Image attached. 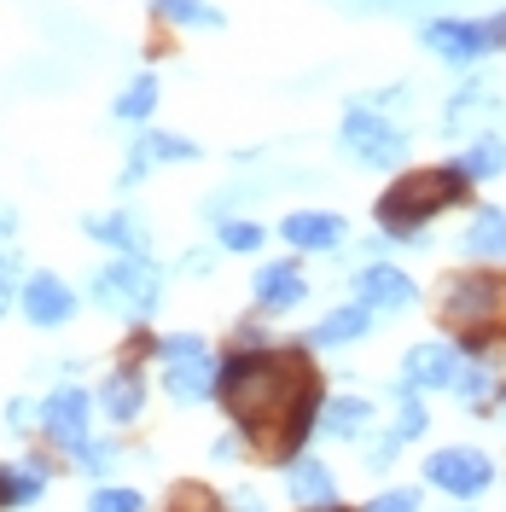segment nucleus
Returning <instances> with one entry per match:
<instances>
[{"label":"nucleus","instance_id":"obj_1","mask_svg":"<svg viewBox=\"0 0 506 512\" xmlns=\"http://www.w3.org/2000/svg\"><path fill=\"white\" fill-rule=\"evenodd\" d=\"M315 367H309V344H268V350H227L222 373H216V402L227 419L239 425V437L251 443H274L285 414L315 390Z\"/></svg>","mask_w":506,"mask_h":512},{"label":"nucleus","instance_id":"obj_2","mask_svg":"<svg viewBox=\"0 0 506 512\" xmlns=\"http://www.w3.org/2000/svg\"><path fill=\"white\" fill-rule=\"evenodd\" d=\"M472 187H477V181L460 169V163L402 169V175L379 192L373 222H379V233H390L396 245H431V239H419V233L437 222V216L460 210V204H472Z\"/></svg>","mask_w":506,"mask_h":512},{"label":"nucleus","instance_id":"obj_3","mask_svg":"<svg viewBox=\"0 0 506 512\" xmlns=\"http://www.w3.org/2000/svg\"><path fill=\"white\" fill-rule=\"evenodd\" d=\"M437 315L454 332L460 355H489L506 338V274L495 262H472L466 274L443 280Z\"/></svg>","mask_w":506,"mask_h":512},{"label":"nucleus","instance_id":"obj_4","mask_svg":"<svg viewBox=\"0 0 506 512\" xmlns=\"http://www.w3.org/2000/svg\"><path fill=\"white\" fill-rule=\"evenodd\" d=\"M419 47L448 70H477L495 53H506V6L501 12H437L419 18Z\"/></svg>","mask_w":506,"mask_h":512},{"label":"nucleus","instance_id":"obj_5","mask_svg":"<svg viewBox=\"0 0 506 512\" xmlns=\"http://www.w3.org/2000/svg\"><path fill=\"white\" fill-rule=\"evenodd\" d=\"M88 297H94V309L140 326V320H152L163 309V268L152 256H117V262H105L94 274Z\"/></svg>","mask_w":506,"mask_h":512},{"label":"nucleus","instance_id":"obj_6","mask_svg":"<svg viewBox=\"0 0 506 512\" xmlns=\"http://www.w3.org/2000/svg\"><path fill=\"white\" fill-rule=\"evenodd\" d=\"M338 152L355 169H396L408 158V128L396 123L390 111L367 105V99H349L344 123H338Z\"/></svg>","mask_w":506,"mask_h":512},{"label":"nucleus","instance_id":"obj_7","mask_svg":"<svg viewBox=\"0 0 506 512\" xmlns=\"http://www.w3.org/2000/svg\"><path fill=\"white\" fill-rule=\"evenodd\" d=\"M425 483L448 495V501H477V495H489L501 472H495V454L489 448H472V443H448V448H431L425 454Z\"/></svg>","mask_w":506,"mask_h":512},{"label":"nucleus","instance_id":"obj_8","mask_svg":"<svg viewBox=\"0 0 506 512\" xmlns=\"http://www.w3.org/2000/svg\"><path fill=\"white\" fill-rule=\"evenodd\" d=\"M41 437L64 454H76V448L94 437V396L82 390V384H59V390H47L41 396Z\"/></svg>","mask_w":506,"mask_h":512},{"label":"nucleus","instance_id":"obj_9","mask_svg":"<svg viewBox=\"0 0 506 512\" xmlns=\"http://www.w3.org/2000/svg\"><path fill=\"white\" fill-rule=\"evenodd\" d=\"M355 303H367L373 315H408L413 303H419V280H413L408 268H396V262H384V256H367L361 268H355Z\"/></svg>","mask_w":506,"mask_h":512},{"label":"nucleus","instance_id":"obj_10","mask_svg":"<svg viewBox=\"0 0 506 512\" xmlns=\"http://www.w3.org/2000/svg\"><path fill=\"white\" fill-rule=\"evenodd\" d=\"M204 158V146L198 140H187V134H169V128H140L134 140H128V158H123V175H117V192L140 187L152 169H163V163H198Z\"/></svg>","mask_w":506,"mask_h":512},{"label":"nucleus","instance_id":"obj_11","mask_svg":"<svg viewBox=\"0 0 506 512\" xmlns=\"http://www.w3.org/2000/svg\"><path fill=\"white\" fill-rule=\"evenodd\" d=\"M18 309H24V320H30L35 332H59V326L76 320V291L64 286L53 268H35V274H24Z\"/></svg>","mask_w":506,"mask_h":512},{"label":"nucleus","instance_id":"obj_12","mask_svg":"<svg viewBox=\"0 0 506 512\" xmlns=\"http://www.w3.org/2000/svg\"><path fill=\"white\" fill-rule=\"evenodd\" d=\"M454 367H460V344L454 338H419V344H408V355H402V384L408 390H448V379H454Z\"/></svg>","mask_w":506,"mask_h":512},{"label":"nucleus","instance_id":"obj_13","mask_svg":"<svg viewBox=\"0 0 506 512\" xmlns=\"http://www.w3.org/2000/svg\"><path fill=\"white\" fill-rule=\"evenodd\" d=\"M251 297L262 315H291V309H303L309 303V274L297 268V262H262L251 280Z\"/></svg>","mask_w":506,"mask_h":512},{"label":"nucleus","instance_id":"obj_14","mask_svg":"<svg viewBox=\"0 0 506 512\" xmlns=\"http://www.w3.org/2000/svg\"><path fill=\"white\" fill-rule=\"evenodd\" d=\"M280 239L291 251H309V256H332L349 245V222L332 216V210H291L280 222Z\"/></svg>","mask_w":506,"mask_h":512},{"label":"nucleus","instance_id":"obj_15","mask_svg":"<svg viewBox=\"0 0 506 512\" xmlns=\"http://www.w3.org/2000/svg\"><path fill=\"white\" fill-rule=\"evenodd\" d=\"M495 111H501V94H495L477 70H466V82L443 99L437 128H443V134H466V128H472V134H477V123H483V117H495Z\"/></svg>","mask_w":506,"mask_h":512},{"label":"nucleus","instance_id":"obj_16","mask_svg":"<svg viewBox=\"0 0 506 512\" xmlns=\"http://www.w3.org/2000/svg\"><path fill=\"white\" fill-rule=\"evenodd\" d=\"M82 233L99 239V245H111L117 256H152V227L140 222L134 210H99V216H82Z\"/></svg>","mask_w":506,"mask_h":512},{"label":"nucleus","instance_id":"obj_17","mask_svg":"<svg viewBox=\"0 0 506 512\" xmlns=\"http://www.w3.org/2000/svg\"><path fill=\"white\" fill-rule=\"evenodd\" d=\"M99 414L111 419V425H134V419L146 414V373L123 361V367H111L105 379H99Z\"/></svg>","mask_w":506,"mask_h":512},{"label":"nucleus","instance_id":"obj_18","mask_svg":"<svg viewBox=\"0 0 506 512\" xmlns=\"http://www.w3.org/2000/svg\"><path fill=\"white\" fill-rule=\"evenodd\" d=\"M216 373H222V361H210V350L187 355V361H163V396L181 402V408L210 402V396H216Z\"/></svg>","mask_w":506,"mask_h":512},{"label":"nucleus","instance_id":"obj_19","mask_svg":"<svg viewBox=\"0 0 506 512\" xmlns=\"http://www.w3.org/2000/svg\"><path fill=\"white\" fill-rule=\"evenodd\" d=\"M460 256L466 262H506V204H477L460 233Z\"/></svg>","mask_w":506,"mask_h":512},{"label":"nucleus","instance_id":"obj_20","mask_svg":"<svg viewBox=\"0 0 506 512\" xmlns=\"http://www.w3.org/2000/svg\"><path fill=\"white\" fill-rule=\"evenodd\" d=\"M373 309L367 303H344V309H326V315L309 326V350H349V344H361L367 332H373Z\"/></svg>","mask_w":506,"mask_h":512},{"label":"nucleus","instance_id":"obj_21","mask_svg":"<svg viewBox=\"0 0 506 512\" xmlns=\"http://www.w3.org/2000/svg\"><path fill=\"white\" fill-rule=\"evenodd\" d=\"M285 495H291L297 507H326V501H338V478H332L326 460L297 454V460H285Z\"/></svg>","mask_w":506,"mask_h":512},{"label":"nucleus","instance_id":"obj_22","mask_svg":"<svg viewBox=\"0 0 506 512\" xmlns=\"http://www.w3.org/2000/svg\"><path fill=\"white\" fill-rule=\"evenodd\" d=\"M495 390H501L495 367H489L483 355H460V367H454V379H448V396H454L460 408H472V414H489V408H495Z\"/></svg>","mask_w":506,"mask_h":512},{"label":"nucleus","instance_id":"obj_23","mask_svg":"<svg viewBox=\"0 0 506 512\" xmlns=\"http://www.w3.org/2000/svg\"><path fill=\"white\" fill-rule=\"evenodd\" d=\"M367 425H373V402H367V396H326V408H320V437H332V443H361Z\"/></svg>","mask_w":506,"mask_h":512},{"label":"nucleus","instance_id":"obj_24","mask_svg":"<svg viewBox=\"0 0 506 512\" xmlns=\"http://www.w3.org/2000/svg\"><path fill=\"white\" fill-rule=\"evenodd\" d=\"M454 163H460L472 181H501L506 175V134L501 128H477L472 140L454 152Z\"/></svg>","mask_w":506,"mask_h":512},{"label":"nucleus","instance_id":"obj_25","mask_svg":"<svg viewBox=\"0 0 506 512\" xmlns=\"http://www.w3.org/2000/svg\"><path fill=\"white\" fill-rule=\"evenodd\" d=\"M158 76H152V70H140V76H134V82H128L123 94L111 99V117H117V123H134V128H146L152 123V111H158Z\"/></svg>","mask_w":506,"mask_h":512},{"label":"nucleus","instance_id":"obj_26","mask_svg":"<svg viewBox=\"0 0 506 512\" xmlns=\"http://www.w3.org/2000/svg\"><path fill=\"white\" fill-rule=\"evenodd\" d=\"M152 12L169 30H222V6L210 0H152Z\"/></svg>","mask_w":506,"mask_h":512},{"label":"nucleus","instance_id":"obj_27","mask_svg":"<svg viewBox=\"0 0 506 512\" xmlns=\"http://www.w3.org/2000/svg\"><path fill=\"white\" fill-rule=\"evenodd\" d=\"M390 396H396V425H390V431H396L402 443H419V437L431 431V408H425V396H419V390H408L402 379L390 384Z\"/></svg>","mask_w":506,"mask_h":512},{"label":"nucleus","instance_id":"obj_28","mask_svg":"<svg viewBox=\"0 0 506 512\" xmlns=\"http://www.w3.org/2000/svg\"><path fill=\"white\" fill-rule=\"evenodd\" d=\"M262 245H268V227H262V222H245V216H227V222H216V251L256 256Z\"/></svg>","mask_w":506,"mask_h":512},{"label":"nucleus","instance_id":"obj_29","mask_svg":"<svg viewBox=\"0 0 506 512\" xmlns=\"http://www.w3.org/2000/svg\"><path fill=\"white\" fill-rule=\"evenodd\" d=\"M88 512H146V495L123 489V483H99L94 495H88Z\"/></svg>","mask_w":506,"mask_h":512},{"label":"nucleus","instance_id":"obj_30","mask_svg":"<svg viewBox=\"0 0 506 512\" xmlns=\"http://www.w3.org/2000/svg\"><path fill=\"white\" fill-rule=\"evenodd\" d=\"M117 454H123V448L111 443V437H88V443L76 448L70 460H76V466H82L88 478H99V472H111V466H117Z\"/></svg>","mask_w":506,"mask_h":512},{"label":"nucleus","instance_id":"obj_31","mask_svg":"<svg viewBox=\"0 0 506 512\" xmlns=\"http://www.w3.org/2000/svg\"><path fill=\"white\" fill-rule=\"evenodd\" d=\"M18 291H24V262H18L12 245H6V251H0V315L18 303Z\"/></svg>","mask_w":506,"mask_h":512},{"label":"nucleus","instance_id":"obj_32","mask_svg":"<svg viewBox=\"0 0 506 512\" xmlns=\"http://www.w3.org/2000/svg\"><path fill=\"white\" fill-rule=\"evenodd\" d=\"M402 437H396V431H379V437H361V454H367V466H373V472H384V466H390V460H396V454H402Z\"/></svg>","mask_w":506,"mask_h":512},{"label":"nucleus","instance_id":"obj_33","mask_svg":"<svg viewBox=\"0 0 506 512\" xmlns=\"http://www.w3.org/2000/svg\"><path fill=\"white\" fill-rule=\"evenodd\" d=\"M6 431H18V437L41 431V402H30V396H12V402H6Z\"/></svg>","mask_w":506,"mask_h":512},{"label":"nucleus","instance_id":"obj_34","mask_svg":"<svg viewBox=\"0 0 506 512\" xmlns=\"http://www.w3.org/2000/svg\"><path fill=\"white\" fill-rule=\"evenodd\" d=\"M361 512H419V489H379Z\"/></svg>","mask_w":506,"mask_h":512},{"label":"nucleus","instance_id":"obj_35","mask_svg":"<svg viewBox=\"0 0 506 512\" xmlns=\"http://www.w3.org/2000/svg\"><path fill=\"white\" fill-rule=\"evenodd\" d=\"M239 198H256V187H222L216 198H204V216H210V222H227Z\"/></svg>","mask_w":506,"mask_h":512},{"label":"nucleus","instance_id":"obj_36","mask_svg":"<svg viewBox=\"0 0 506 512\" xmlns=\"http://www.w3.org/2000/svg\"><path fill=\"white\" fill-rule=\"evenodd\" d=\"M204 350H210V344H204L198 332H175V338H163V344H158L163 361H187V355H204Z\"/></svg>","mask_w":506,"mask_h":512},{"label":"nucleus","instance_id":"obj_37","mask_svg":"<svg viewBox=\"0 0 506 512\" xmlns=\"http://www.w3.org/2000/svg\"><path fill=\"white\" fill-rule=\"evenodd\" d=\"M408 82H390V88H367V94H355V99H367V105H379V111H402L408 105Z\"/></svg>","mask_w":506,"mask_h":512},{"label":"nucleus","instance_id":"obj_38","mask_svg":"<svg viewBox=\"0 0 506 512\" xmlns=\"http://www.w3.org/2000/svg\"><path fill=\"white\" fill-rule=\"evenodd\" d=\"M268 344H274V338H268V332H262L256 320H245V326L233 332V350H268Z\"/></svg>","mask_w":506,"mask_h":512},{"label":"nucleus","instance_id":"obj_39","mask_svg":"<svg viewBox=\"0 0 506 512\" xmlns=\"http://www.w3.org/2000/svg\"><path fill=\"white\" fill-rule=\"evenodd\" d=\"M222 507H227V512H268V501H262L256 489H233V495H227Z\"/></svg>","mask_w":506,"mask_h":512},{"label":"nucleus","instance_id":"obj_40","mask_svg":"<svg viewBox=\"0 0 506 512\" xmlns=\"http://www.w3.org/2000/svg\"><path fill=\"white\" fill-rule=\"evenodd\" d=\"M210 262H216L210 251H187V256H181V268H187V274H210Z\"/></svg>","mask_w":506,"mask_h":512},{"label":"nucleus","instance_id":"obj_41","mask_svg":"<svg viewBox=\"0 0 506 512\" xmlns=\"http://www.w3.org/2000/svg\"><path fill=\"white\" fill-rule=\"evenodd\" d=\"M210 454H216V460H239V454H245V443H239V437H216V448H210Z\"/></svg>","mask_w":506,"mask_h":512},{"label":"nucleus","instance_id":"obj_42","mask_svg":"<svg viewBox=\"0 0 506 512\" xmlns=\"http://www.w3.org/2000/svg\"><path fill=\"white\" fill-rule=\"evenodd\" d=\"M12 233H18V216H12V210H0V239H12Z\"/></svg>","mask_w":506,"mask_h":512},{"label":"nucleus","instance_id":"obj_43","mask_svg":"<svg viewBox=\"0 0 506 512\" xmlns=\"http://www.w3.org/2000/svg\"><path fill=\"white\" fill-rule=\"evenodd\" d=\"M303 512H349L344 501H326V507H303Z\"/></svg>","mask_w":506,"mask_h":512},{"label":"nucleus","instance_id":"obj_44","mask_svg":"<svg viewBox=\"0 0 506 512\" xmlns=\"http://www.w3.org/2000/svg\"><path fill=\"white\" fill-rule=\"evenodd\" d=\"M448 512H466V507H448Z\"/></svg>","mask_w":506,"mask_h":512},{"label":"nucleus","instance_id":"obj_45","mask_svg":"<svg viewBox=\"0 0 506 512\" xmlns=\"http://www.w3.org/2000/svg\"><path fill=\"white\" fill-rule=\"evenodd\" d=\"M384 6H390V0H384Z\"/></svg>","mask_w":506,"mask_h":512}]
</instances>
